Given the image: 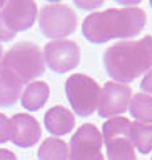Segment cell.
<instances>
[{"instance_id": "obj_1", "label": "cell", "mask_w": 152, "mask_h": 160, "mask_svg": "<svg viewBox=\"0 0 152 160\" xmlns=\"http://www.w3.org/2000/svg\"><path fill=\"white\" fill-rule=\"evenodd\" d=\"M147 17L142 8H107L92 12L82 23V33L90 43H105L115 38H132L145 27Z\"/></svg>"}, {"instance_id": "obj_2", "label": "cell", "mask_w": 152, "mask_h": 160, "mask_svg": "<svg viewBox=\"0 0 152 160\" xmlns=\"http://www.w3.org/2000/svg\"><path fill=\"white\" fill-rule=\"evenodd\" d=\"M104 67L117 83L127 85L152 68V35L140 40H122L105 50Z\"/></svg>"}, {"instance_id": "obj_3", "label": "cell", "mask_w": 152, "mask_h": 160, "mask_svg": "<svg viewBox=\"0 0 152 160\" xmlns=\"http://www.w3.org/2000/svg\"><path fill=\"white\" fill-rule=\"evenodd\" d=\"M2 68L12 73L20 83H32L45 70L44 52L37 43L20 42L15 43L7 53H3Z\"/></svg>"}, {"instance_id": "obj_4", "label": "cell", "mask_w": 152, "mask_h": 160, "mask_svg": "<svg viewBox=\"0 0 152 160\" xmlns=\"http://www.w3.org/2000/svg\"><path fill=\"white\" fill-rule=\"evenodd\" d=\"M65 93L70 107L80 117H89L99 107L100 85L84 73H74L65 80Z\"/></svg>"}, {"instance_id": "obj_5", "label": "cell", "mask_w": 152, "mask_h": 160, "mask_svg": "<svg viewBox=\"0 0 152 160\" xmlns=\"http://www.w3.org/2000/svg\"><path fill=\"white\" fill-rule=\"evenodd\" d=\"M77 13L67 3H47L39 13V25L47 38L62 40L77 28Z\"/></svg>"}, {"instance_id": "obj_6", "label": "cell", "mask_w": 152, "mask_h": 160, "mask_svg": "<svg viewBox=\"0 0 152 160\" xmlns=\"http://www.w3.org/2000/svg\"><path fill=\"white\" fill-rule=\"evenodd\" d=\"M130 123L124 117H114L102 127V142L109 160H137L135 147L130 140Z\"/></svg>"}, {"instance_id": "obj_7", "label": "cell", "mask_w": 152, "mask_h": 160, "mask_svg": "<svg viewBox=\"0 0 152 160\" xmlns=\"http://www.w3.org/2000/svg\"><path fill=\"white\" fill-rule=\"evenodd\" d=\"M69 160H104L102 133L92 123H84L70 140Z\"/></svg>"}, {"instance_id": "obj_8", "label": "cell", "mask_w": 152, "mask_h": 160, "mask_svg": "<svg viewBox=\"0 0 152 160\" xmlns=\"http://www.w3.org/2000/svg\"><path fill=\"white\" fill-rule=\"evenodd\" d=\"M45 65L55 73H65L80 62V48L74 40H50L44 47Z\"/></svg>"}, {"instance_id": "obj_9", "label": "cell", "mask_w": 152, "mask_h": 160, "mask_svg": "<svg viewBox=\"0 0 152 160\" xmlns=\"http://www.w3.org/2000/svg\"><path fill=\"white\" fill-rule=\"evenodd\" d=\"M132 100V88L129 85L107 82L100 90L99 98V115L102 118H114L115 115L124 113L129 108V103Z\"/></svg>"}, {"instance_id": "obj_10", "label": "cell", "mask_w": 152, "mask_h": 160, "mask_svg": "<svg viewBox=\"0 0 152 160\" xmlns=\"http://www.w3.org/2000/svg\"><path fill=\"white\" fill-rule=\"evenodd\" d=\"M3 20L15 33L29 30L37 18V3L32 0H8L0 10Z\"/></svg>"}, {"instance_id": "obj_11", "label": "cell", "mask_w": 152, "mask_h": 160, "mask_svg": "<svg viewBox=\"0 0 152 160\" xmlns=\"http://www.w3.org/2000/svg\"><path fill=\"white\" fill-rule=\"evenodd\" d=\"M42 130L39 122L29 113H17L10 118V140L22 148L34 147L40 140Z\"/></svg>"}, {"instance_id": "obj_12", "label": "cell", "mask_w": 152, "mask_h": 160, "mask_svg": "<svg viewBox=\"0 0 152 160\" xmlns=\"http://www.w3.org/2000/svg\"><path fill=\"white\" fill-rule=\"evenodd\" d=\"M44 123L50 133L60 137V135L70 133L74 130L75 117H74V112H70L69 108L55 105L50 110H47V113L44 117Z\"/></svg>"}, {"instance_id": "obj_13", "label": "cell", "mask_w": 152, "mask_h": 160, "mask_svg": "<svg viewBox=\"0 0 152 160\" xmlns=\"http://www.w3.org/2000/svg\"><path fill=\"white\" fill-rule=\"evenodd\" d=\"M24 85L8 73L5 68L0 67V107H12L18 102Z\"/></svg>"}, {"instance_id": "obj_14", "label": "cell", "mask_w": 152, "mask_h": 160, "mask_svg": "<svg viewBox=\"0 0 152 160\" xmlns=\"http://www.w3.org/2000/svg\"><path fill=\"white\" fill-rule=\"evenodd\" d=\"M50 97V88L45 82H32L22 92V107L27 110H40Z\"/></svg>"}, {"instance_id": "obj_15", "label": "cell", "mask_w": 152, "mask_h": 160, "mask_svg": "<svg viewBox=\"0 0 152 160\" xmlns=\"http://www.w3.org/2000/svg\"><path fill=\"white\" fill-rule=\"evenodd\" d=\"M39 160H69V147L64 140L50 137L39 148Z\"/></svg>"}, {"instance_id": "obj_16", "label": "cell", "mask_w": 152, "mask_h": 160, "mask_svg": "<svg viewBox=\"0 0 152 160\" xmlns=\"http://www.w3.org/2000/svg\"><path fill=\"white\" fill-rule=\"evenodd\" d=\"M129 112L139 123H152V97L147 93H135L129 103Z\"/></svg>"}, {"instance_id": "obj_17", "label": "cell", "mask_w": 152, "mask_h": 160, "mask_svg": "<svg viewBox=\"0 0 152 160\" xmlns=\"http://www.w3.org/2000/svg\"><path fill=\"white\" fill-rule=\"evenodd\" d=\"M130 140L140 153H149L152 150V123H130Z\"/></svg>"}, {"instance_id": "obj_18", "label": "cell", "mask_w": 152, "mask_h": 160, "mask_svg": "<svg viewBox=\"0 0 152 160\" xmlns=\"http://www.w3.org/2000/svg\"><path fill=\"white\" fill-rule=\"evenodd\" d=\"M10 140V120L0 113V143H5Z\"/></svg>"}, {"instance_id": "obj_19", "label": "cell", "mask_w": 152, "mask_h": 160, "mask_svg": "<svg viewBox=\"0 0 152 160\" xmlns=\"http://www.w3.org/2000/svg\"><path fill=\"white\" fill-rule=\"evenodd\" d=\"M15 35H17V33H15L13 30H10L7 22L3 20L2 12H0V40H3V42H7V40H13Z\"/></svg>"}, {"instance_id": "obj_20", "label": "cell", "mask_w": 152, "mask_h": 160, "mask_svg": "<svg viewBox=\"0 0 152 160\" xmlns=\"http://www.w3.org/2000/svg\"><path fill=\"white\" fill-rule=\"evenodd\" d=\"M140 88H142L144 92H147V95L150 93V97H152V68L144 75L142 82H140Z\"/></svg>"}, {"instance_id": "obj_21", "label": "cell", "mask_w": 152, "mask_h": 160, "mask_svg": "<svg viewBox=\"0 0 152 160\" xmlns=\"http://www.w3.org/2000/svg\"><path fill=\"white\" fill-rule=\"evenodd\" d=\"M75 5L80 8H97V7H102L104 2L99 0V2H92V3H85V2H75Z\"/></svg>"}, {"instance_id": "obj_22", "label": "cell", "mask_w": 152, "mask_h": 160, "mask_svg": "<svg viewBox=\"0 0 152 160\" xmlns=\"http://www.w3.org/2000/svg\"><path fill=\"white\" fill-rule=\"evenodd\" d=\"M0 160H17L13 152H10L7 148H0Z\"/></svg>"}, {"instance_id": "obj_23", "label": "cell", "mask_w": 152, "mask_h": 160, "mask_svg": "<svg viewBox=\"0 0 152 160\" xmlns=\"http://www.w3.org/2000/svg\"><path fill=\"white\" fill-rule=\"evenodd\" d=\"M2 58H3V48H2V45H0V65H2Z\"/></svg>"}, {"instance_id": "obj_24", "label": "cell", "mask_w": 152, "mask_h": 160, "mask_svg": "<svg viewBox=\"0 0 152 160\" xmlns=\"http://www.w3.org/2000/svg\"><path fill=\"white\" fill-rule=\"evenodd\" d=\"M150 7H152V0H150Z\"/></svg>"}]
</instances>
